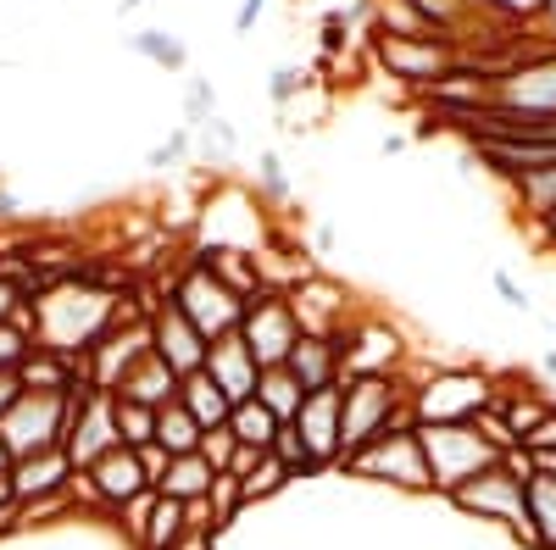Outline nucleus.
I'll list each match as a JSON object with an SVG mask.
<instances>
[{
	"mask_svg": "<svg viewBox=\"0 0 556 550\" xmlns=\"http://www.w3.org/2000/svg\"><path fill=\"white\" fill-rule=\"evenodd\" d=\"M395 429H417L406 379H340V462Z\"/></svg>",
	"mask_w": 556,
	"mask_h": 550,
	"instance_id": "obj_1",
	"label": "nucleus"
},
{
	"mask_svg": "<svg viewBox=\"0 0 556 550\" xmlns=\"http://www.w3.org/2000/svg\"><path fill=\"white\" fill-rule=\"evenodd\" d=\"M490 400H495V373L468 367V361H445L412 384V418L417 423H473Z\"/></svg>",
	"mask_w": 556,
	"mask_h": 550,
	"instance_id": "obj_2",
	"label": "nucleus"
},
{
	"mask_svg": "<svg viewBox=\"0 0 556 550\" xmlns=\"http://www.w3.org/2000/svg\"><path fill=\"white\" fill-rule=\"evenodd\" d=\"M417 445H424L434 495H445V500H451L462 484H473L479 473H490V468L501 462L473 423H417Z\"/></svg>",
	"mask_w": 556,
	"mask_h": 550,
	"instance_id": "obj_3",
	"label": "nucleus"
},
{
	"mask_svg": "<svg viewBox=\"0 0 556 550\" xmlns=\"http://www.w3.org/2000/svg\"><path fill=\"white\" fill-rule=\"evenodd\" d=\"M167 300H173L184 317H190L195 334H201L206 345H212V340H223V334H235V329H240V317H245V300H240L235 290H228L206 261H195V256H184V267L173 272Z\"/></svg>",
	"mask_w": 556,
	"mask_h": 550,
	"instance_id": "obj_4",
	"label": "nucleus"
},
{
	"mask_svg": "<svg viewBox=\"0 0 556 550\" xmlns=\"http://www.w3.org/2000/svg\"><path fill=\"white\" fill-rule=\"evenodd\" d=\"M523 478H513L501 462L490 468V473H479L473 484H462L456 495H451V507L456 512H468V517H479V523H501L506 534H513L518 545H529V550H540V539H534V523H529V500H523Z\"/></svg>",
	"mask_w": 556,
	"mask_h": 550,
	"instance_id": "obj_5",
	"label": "nucleus"
},
{
	"mask_svg": "<svg viewBox=\"0 0 556 550\" xmlns=\"http://www.w3.org/2000/svg\"><path fill=\"white\" fill-rule=\"evenodd\" d=\"M340 468L356 473V478H374V484H395V489H406V495H434L429 462H424V445H417V429L379 434L374 445L351 450Z\"/></svg>",
	"mask_w": 556,
	"mask_h": 550,
	"instance_id": "obj_6",
	"label": "nucleus"
},
{
	"mask_svg": "<svg viewBox=\"0 0 556 550\" xmlns=\"http://www.w3.org/2000/svg\"><path fill=\"white\" fill-rule=\"evenodd\" d=\"M374 62L395 78V84H412V89H434L445 84L451 73H462L473 56L451 39H384L374 34Z\"/></svg>",
	"mask_w": 556,
	"mask_h": 550,
	"instance_id": "obj_7",
	"label": "nucleus"
},
{
	"mask_svg": "<svg viewBox=\"0 0 556 550\" xmlns=\"http://www.w3.org/2000/svg\"><path fill=\"white\" fill-rule=\"evenodd\" d=\"M67 439V400L62 395H39V389H23V400L0 418V445H7L12 462H28V456H45V450H62Z\"/></svg>",
	"mask_w": 556,
	"mask_h": 550,
	"instance_id": "obj_8",
	"label": "nucleus"
},
{
	"mask_svg": "<svg viewBox=\"0 0 556 550\" xmlns=\"http://www.w3.org/2000/svg\"><path fill=\"white\" fill-rule=\"evenodd\" d=\"M340 345V373L345 379H401L406 367V334L384 317H362V323H345V334L334 340Z\"/></svg>",
	"mask_w": 556,
	"mask_h": 550,
	"instance_id": "obj_9",
	"label": "nucleus"
},
{
	"mask_svg": "<svg viewBox=\"0 0 556 550\" xmlns=\"http://www.w3.org/2000/svg\"><path fill=\"white\" fill-rule=\"evenodd\" d=\"M240 340L251 345L256 367H285V361H290V350L301 345V323H295L290 300L278 295V290L256 295V300L245 306V317H240Z\"/></svg>",
	"mask_w": 556,
	"mask_h": 550,
	"instance_id": "obj_10",
	"label": "nucleus"
},
{
	"mask_svg": "<svg viewBox=\"0 0 556 550\" xmlns=\"http://www.w3.org/2000/svg\"><path fill=\"white\" fill-rule=\"evenodd\" d=\"M290 311H295V323L301 334H317V340H340L345 334V311H351V290L340 279H329V272H312V279H301L290 295Z\"/></svg>",
	"mask_w": 556,
	"mask_h": 550,
	"instance_id": "obj_11",
	"label": "nucleus"
},
{
	"mask_svg": "<svg viewBox=\"0 0 556 550\" xmlns=\"http://www.w3.org/2000/svg\"><path fill=\"white\" fill-rule=\"evenodd\" d=\"M151 350L173 367L178 379H190V373H201V367H206V340L195 334V323L173 300H162L151 311Z\"/></svg>",
	"mask_w": 556,
	"mask_h": 550,
	"instance_id": "obj_12",
	"label": "nucleus"
},
{
	"mask_svg": "<svg viewBox=\"0 0 556 550\" xmlns=\"http://www.w3.org/2000/svg\"><path fill=\"white\" fill-rule=\"evenodd\" d=\"M295 434L312 456V468H340V389H312L295 411Z\"/></svg>",
	"mask_w": 556,
	"mask_h": 550,
	"instance_id": "obj_13",
	"label": "nucleus"
},
{
	"mask_svg": "<svg viewBox=\"0 0 556 550\" xmlns=\"http://www.w3.org/2000/svg\"><path fill=\"white\" fill-rule=\"evenodd\" d=\"M78 473H89V484H96L101 512H123L128 500L151 495V478H146V468H139V450H128V445H112L101 462H89Z\"/></svg>",
	"mask_w": 556,
	"mask_h": 550,
	"instance_id": "obj_14",
	"label": "nucleus"
},
{
	"mask_svg": "<svg viewBox=\"0 0 556 550\" xmlns=\"http://www.w3.org/2000/svg\"><path fill=\"white\" fill-rule=\"evenodd\" d=\"M139 356H151V323H146V317H134V323H117L96 350H89V384L112 395L117 379L128 373Z\"/></svg>",
	"mask_w": 556,
	"mask_h": 550,
	"instance_id": "obj_15",
	"label": "nucleus"
},
{
	"mask_svg": "<svg viewBox=\"0 0 556 550\" xmlns=\"http://www.w3.org/2000/svg\"><path fill=\"white\" fill-rule=\"evenodd\" d=\"M201 373L228 395V406H240V400H251V395H256L262 367H256L251 345H245V340H240V329H235V334H223V340H212V345H206V367H201Z\"/></svg>",
	"mask_w": 556,
	"mask_h": 550,
	"instance_id": "obj_16",
	"label": "nucleus"
},
{
	"mask_svg": "<svg viewBox=\"0 0 556 550\" xmlns=\"http://www.w3.org/2000/svg\"><path fill=\"white\" fill-rule=\"evenodd\" d=\"M117 445V423H112V395L101 389L96 400H89L78 418L67 423V439H62V450H67V462L73 468H89V462H101V456Z\"/></svg>",
	"mask_w": 556,
	"mask_h": 550,
	"instance_id": "obj_17",
	"label": "nucleus"
},
{
	"mask_svg": "<svg viewBox=\"0 0 556 550\" xmlns=\"http://www.w3.org/2000/svg\"><path fill=\"white\" fill-rule=\"evenodd\" d=\"M117 400H134V406H151V411H162L167 400H178V373L151 350V356H139L128 373L117 379V389H112Z\"/></svg>",
	"mask_w": 556,
	"mask_h": 550,
	"instance_id": "obj_18",
	"label": "nucleus"
},
{
	"mask_svg": "<svg viewBox=\"0 0 556 550\" xmlns=\"http://www.w3.org/2000/svg\"><path fill=\"white\" fill-rule=\"evenodd\" d=\"M73 478V462L67 450H45V456H28V462H12V500L28 507V500H45V495H62Z\"/></svg>",
	"mask_w": 556,
	"mask_h": 550,
	"instance_id": "obj_19",
	"label": "nucleus"
},
{
	"mask_svg": "<svg viewBox=\"0 0 556 550\" xmlns=\"http://www.w3.org/2000/svg\"><path fill=\"white\" fill-rule=\"evenodd\" d=\"M290 373L301 379V389L312 395V389H340V345L334 340H317V334H301V345L290 350Z\"/></svg>",
	"mask_w": 556,
	"mask_h": 550,
	"instance_id": "obj_20",
	"label": "nucleus"
},
{
	"mask_svg": "<svg viewBox=\"0 0 556 550\" xmlns=\"http://www.w3.org/2000/svg\"><path fill=\"white\" fill-rule=\"evenodd\" d=\"M212 462H206V456L195 450V456H173V462H167V473H162V484H156V495H167V500H178V507H184V500H206L212 495Z\"/></svg>",
	"mask_w": 556,
	"mask_h": 550,
	"instance_id": "obj_21",
	"label": "nucleus"
},
{
	"mask_svg": "<svg viewBox=\"0 0 556 550\" xmlns=\"http://www.w3.org/2000/svg\"><path fill=\"white\" fill-rule=\"evenodd\" d=\"M178 406L184 411H190V418L212 434V429H228V411H235V406H228V395L206 379V373H190V379H178Z\"/></svg>",
	"mask_w": 556,
	"mask_h": 550,
	"instance_id": "obj_22",
	"label": "nucleus"
},
{
	"mask_svg": "<svg viewBox=\"0 0 556 550\" xmlns=\"http://www.w3.org/2000/svg\"><path fill=\"white\" fill-rule=\"evenodd\" d=\"M17 379L23 389H39V395H62L73 384V356H56V350H45V345H28L23 367H17Z\"/></svg>",
	"mask_w": 556,
	"mask_h": 550,
	"instance_id": "obj_23",
	"label": "nucleus"
},
{
	"mask_svg": "<svg viewBox=\"0 0 556 550\" xmlns=\"http://www.w3.org/2000/svg\"><path fill=\"white\" fill-rule=\"evenodd\" d=\"M256 400L273 411L278 423H295V411H301L306 389H301V379L290 373V367H262V379H256Z\"/></svg>",
	"mask_w": 556,
	"mask_h": 550,
	"instance_id": "obj_24",
	"label": "nucleus"
},
{
	"mask_svg": "<svg viewBox=\"0 0 556 550\" xmlns=\"http://www.w3.org/2000/svg\"><path fill=\"white\" fill-rule=\"evenodd\" d=\"M201 439H206V429L184 411L178 400H167L162 411H156V445L167 450V456H195L201 450Z\"/></svg>",
	"mask_w": 556,
	"mask_h": 550,
	"instance_id": "obj_25",
	"label": "nucleus"
},
{
	"mask_svg": "<svg viewBox=\"0 0 556 550\" xmlns=\"http://www.w3.org/2000/svg\"><path fill=\"white\" fill-rule=\"evenodd\" d=\"M128 51L146 56V62H156V67H167V73H190V44H184L178 34H167V28H139V34H128Z\"/></svg>",
	"mask_w": 556,
	"mask_h": 550,
	"instance_id": "obj_26",
	"label": "nucleus"
},
{
	"mask_svg": "<svg viewBox=\"0 0 556 550\" xmlns=\"http://www.w3.org/2000/svg\"><path fill=\"white\" fill-rule=\"evenodd\" d=\"M228 434H235L240 445H251V450H273V434H278V418L251 395V400H240L235 411H228Z\"/></svg>",
	"mask_w": 556,
	"mask_h": 550,
	"instance_id": "obj_27",
	"label": "nucleus"
},
{
	"mask_svg": "<svg viewBox=\"0 0 556 550\" xmlns=\"http://www.w3.org/2000/svg\"><path fill=\"white\" fill-rule=\"evenodd\" d=\"M190 133H195V156H201V162H212V167H228V162L240 156V128L228 123L223 112H217V117H206V123H201V128H190Z\"/></svg>",
	"mask_w": 556,
	"mask_h": 550,
	"instance_id": "obj_28",
	"label": "nucleus"
},
{
	"mask_svg": "<svg viewBox=\"0 0 556 550\" xmlns=\"http://www.w3.org/2000/svg\"><path fill=\"white\" fill-rule=\"evenodd\" d=\"M184 539V507L167 495L151 500V517H146V534H139V550H173Z\"/></svg>",
	"mask_w": 556,
	"mask_h": 550,
	"instance_id": "obj_29",
	"label": "nucleus"
},
{
	"mask_svg": "<svg viewBox=\"0 0 556 550\" xmlns=\"http://www.w3.org/2000/svg\"><path fill=\"white\" fill-rule=\"evenodd\" d=\"M523 500H529V523H534V539H540V550H556V478H529V489H523Z\"/></svg>",
	"mask_w": 556,
	"mask_h": 550,
	"instance_id": "obj_30",
	"label": "nucleus"
},
{
	"mask_svg": "<svg viewBox=\"0 0 556 550\" xmlns=\"http://www.w3.org/2000/svg\"><path fill=\"white\" fill-rule=\"evenodd\" d=\"M112 423H117V445H128V450H146L156 439V411L151 406H134V400L112 395Z\"/></svg>",
	"mask_w": 556,
	"mask_h": 550,
	"instance_id": "obj_31",
	"label": "nucleus"
},
{
	"mask_svg": "<svg viewBox=\"0 0 556 550\" xmlns=\"http://www.w3.org/2000/svg\"><path fill=\"white\" fill-rule=\"evenodd\" d=\"M513 183H518V201H523V212H529L534 222H545V217L556 212V167L523 172V178H513Z\"/></svg>",
	"mask_w": 556,
	"mask_h": 550,
	"instance_id": "obj_32",
	"label": "nucleus"
},
{
	"mask_svg": "<svg viewBox=\"0 0 556 550\" xmlns=\"http://www.w3.org/2000/svg\"><path fill=\"white\" fill-rule=\"evenodd\" d=\"M285 484H290V473H285V462H278V456L267 450V456H262V462H256V468H251V473L240 478V500H245V507H256V500H273L278 489H285Z\"/></svg>",
	"mask_w": 556,
	"mask_h": 550,
	"instance_id": "obj_33",
	"label": "nucleus"
},
{
	"mask_svg": "<svg viewBox=\"0 0 556 550\" xmlns=\"http://www.w3.org/2000/svg\"><path fill=\"white\" fill-rule=\"evenodd\" d=\"M256 195H262L267 206H285V201H290V172H285V156H278L273 145L256 156Z\"/></svg>",
	"mask_w": 556,
	"mask_h": 550,
	"instance_id": "obj_34",
	"label": "nucleus"
},
{
	"mask_svg": "<svg viewBox=\"0 0 556 550\" xmlns=\"http://www.w3.org/2000/svg\"><path fill=\"white\" fill-rule=\"evenodd\" d=\"M212 534H223V528H235L240 523V512H245V500H240V478H228V473H217L212 478Z\"/></svg>",
	"mask_w": 556,
	"mask_h": 550,
	"instance_id": "obj_35",
	"label": "nucleus"
},
{
	"mask_svg": "<svg viewBox=\"0 0 556 550\" xmlns=\"http://www.w3.org/2000/svg\"><path fill=\"white\" fill-rule=\"evenodd\" d=\"M306 84H312V73L295 67V62H285V67H273V73H267V101L285 112V106H295V101L306 95Z\"/></svg>",
	"mask_w": 556,
	"mask_h": 550,
	"instance_id": "obj_36",
	"label": "nucleus"
},
{
	"mask_svg": "<svg viewBox=\"0 0 556 550\" xmlns=\"http://www.w3.org/2000/svg\"><path fill=\"white\" fill-rule=\"evenodd\" d=\"M273 456L285 462L290 478H312V473H317V468H312V456H306V445H301V434H295V423H278V434H273Z\"/></svg>",
	"mask_w": 556,
	"mask_h": 550,
	"instance_id": "obj_37",
	"label": "nucleus"
},
{
	"mask_svg": "<svg viewBox=\"0 0 556 550\" xmlns=\"http://www.w3.org/2000/svg\"><path fill=\"white\" fill-rule=\"evenodd\" d=\"M190 156H195V133H190V128L178 123V128L167 133L162 145H151V151H146V167H151V172H167V167H178V162H190Z\"/></svg>",
	"mask_w": 556,
	"mask_h": 550,
	"instance_id": "obj_38",
	"label": "nucleus"
},
{
	"mask_svg": "<svg viewBox=\"0 0 556 550\" xmlns=\"http://www.w3.org/2000/svg\"><path fill=\"white\" fill-rule=\"evenodd\" d=\"M206 117H217V84L212 78H190L184 84V128H201Z\"/></svg>",
	"mask_w": 556,
	"mask_h": 550,
	"instance_id": "obj_39",
	"label": "nucleus"
},
{
	"mask_svg": "<svg viewBox=\"0 0 556 550\" xmlns=\"http://www.w3.org/2000/svg\"><path fill=\"white\" fill-rule=\"evenodd\" d=\"M490 290L506 300V306H513V311H523V317H534V295H529V284H518L513 279V272H506V267H495L490 272Z\"/></svg>",
	"mask_w": 556,
	"mask_h": 550,
	"instance_id": "obj_40",
	"label": "nucleus"
},
{
	"mask_svg": "<svg viewBox=\"0 0 556 550\" xmlns=\"http://www.w3.org/2000/svg\"><path fill=\"white\" fill-rule=\"evenodd\" d=\"M235 450H240V439L228 434V429H212V434L201 439V456L212 462V473H228V462H235Z\"/></svg>",
	"mask_w": 556,
	"mask_h": 550,
	"instance_id": "obj_41",
	"label": "nucleus"
},
{
	"mask_svg": "<svg viewBox=\"0 0 556 550\" xmlns=\"http://www.w3.org/2000/svg\"><path fill=\"white\" fill-rule=\"evenodd\" d=\"M523 44H540V51H556V0L534 12V23L523 28Z\"/></svg>",
	"mask_w": 556,
	"mask_h": 550,
	"instance_id": "obj_42",
	"label": "nucleus"
},
{
	"mask_svg": "<svg viewBox=\"0 0 556 550\" xmlns=\"http://www.w3.org/2000/svg\"><path fill=\"white\" fill-rule=\"evenodd\" d=\"M28 345H34V340H23L12 323H0V373H17L23 356H28Z\"/></svg>",
	"mask_w": 556,
	"mask_h": 550,
	"instance_id": "obj_43",
	"label": "nucleus"
},
{
	"mask_svg": "<svg viewBox=\"0 0 556 550\" xmlns=\"http://www.w3.org/2000/svg\"><path fill=\"white\" fill-rule=\"evenodd\" d=\"M345 44H351V23L340 17V7L323 12V56H340Z\"/></svg>",
	"mask_w": 556,
	"mask_h": 550,
	"instance_id": "obj_44",
	"label": "nucleus"
},
{
	"mask_svg": "<svg viewBox=\"0 0 556 550\" xmlns=\"http://www.w3.org/2000/svg\"><path fill=\"white\" fill-rule=\"evenodd\" d=\"M151 500H156V489L151 495H139V500H128V507L117 512L123 517V528H128V539L139 545V534H146V517H151Z\"/></svg>",
	"mask_w": 556,
	"mask_h": 550,
	"instance_id": "obj_45",
	"label": "nucleus"
},
{
	"mask_svg": "<svg viewBox=\"0 0 556 550\" xmlns=\"http://www.w3.org/2000/svg\"><path fill=\"white\" fill-rule=\"evenodd\" d=\"M167 462H173V456H167V450H162L156 439H151L146 450H139V468H146V478H151V489L162 484V473H167Z\"/></svg>",
	"mask_w": 556,
	"mask_h": 550,
	"instance_id": "obj_46",
	"label": "nucleus"
},
{
	"mask_svg": "<svg viewBox=\"0 0 556 550\" xmlns=\"http://www.w3.org/2000/svg\"><path fill=\"white\" fill-rule=\"evenodd\" d=\"M523 450H529V456H540V450H556V406H551V418H545V423H540V429L523 439Z\"/></svg>",
	"mask_w": 556,
	"mask_h": 550,
	"instance_id": "obj_47",
	"label": "nucleus"
},
{
	"mask_svg": "<svg viewBox=\"0 0 556 550\" xmlns=\"http://www.w3.org/2000/svg\"><path fill=\"white\" fill-rule=\"evenodd\" d=\"M262 12H267V0H240L235 7V34H251L262 23Z\"/></svg>",
	"mask_w": 556,
	"mask_h": 550,
	"instance_id": "obj_48",
	"label": "nucleus"
},
{
	"mask_svg": "<svg viewBox=\"0 0 556 550\" xmlns=\"http://www.w3.org/2000/svg\"><path fill=\"white\" fill-rule=\"evenodd\" d=\"M17 400H23V379L17 373H0V418H7Z\"/></svg>",
	"mask_w": 556,
	"mask_h": 550,
	"instance_id": "obj_49",
	"label": "nucleus"
},
{
	"mask_svg": "<svg viewBox=\"0 0 556 550\" xmlns=\"http://www.w3.org/2000/svg\"><path fill=\"white\" fill-rule=\"evenodd\" d=\"M262 456H267V450H251V445H240V450H235V462H228V478H245V473L262 462Z\"/></svg>",
	"mask_w": 556,
	"mask_h": 550,
	"instance_id": "obj_50",
	"label": "nucleus"
},
{
	"mask_svg": "<svg viewBox=\"0 0 556 550\" xmlns=\"http://www.w3.org/2000/svg\"><path fill=\"white\" fill-rule=\"evenodd\" d=\"M17 306H23V290L0 279V323H12V311H17Z\"/></svg>",
	"mask_w": 556,
	"mask_h": 550,
	"instance_id": "obj_51",
	"label": "nucleus"
},
{
	"mask_svg": "<svg viewBox=\"0 0 556 550\" xmlns=\"http://www.w3.org/2000/svg\"><path fill=\"white\" fill-rule=\"evenodd\" d=\"M7 534H23V507H17V500L0 507V539H7Z\"/></svg>",
	"mask_w": 556,
	"mask_h": 550,
	"instance_id": "obj_52",
	"label": "nucleus"
},
{
	"mask_svg": "<svg viewBox=\"0 0 556 550\" xmlns=\"http://www.w3.org/2000/svg\"><path fill=\"white\" fill-rule=\"evenodd\" d=\"M334 245H340V240H334V228H329V222H317V228H312V251H317V256H329Z\"/></svg>",
	"mask_w": 556,
	"mask_h": 550,
	"instance_id": "obj_53",
	"label": "nucleus"
},
{
	"mask_svg": "<svg viewBox=\"0 0 556 550\" xmlns=\"http://www.w3.org/2000/svg\"><path fill=\"white\" fill-rule=\"evenodd\" d=\"M173 550H217V534H184Z\"/></svg>",
	"mask_w": 556,
	"mask_h": 550,
	"instance_id": "obj_54",
	"label": "nucleus"
},
{
	"mask_svg": "<svg viewBox=\"0 0 556 550\" xmlns=\"http://www.w3.org/2000/svg\"><path fill=\"white\" fill-rule=\"evenodd\" d=\"M412 145V133H384V140H379V156H401Z\"/></svg>",
	"mask_w": 556,
	"mask_h": 550,
	"instance_id": "obj_55",
	"label": "nucleus"
},
{
	"mask_svg": "<svg viewBox=\"0 0 556 550\" xmlns=\"http://www.w3.org/2000/svg\"><path fill=\"white\" fill-rule=\"evenodd\" d=\"M534 473H540V478H556V450H540V456H534Z\"/></svg>",
	"mask_w": 556,
	"mask_h": 550,
	"instance_id": "obj_56",
	"label": "nucleus"
},
{
	"mask_svg": "<svg viewBox=\"0 0 556 550\" xmlns=\"http://www.w3.org/2000/svg\"><path fill=\"white\" fill-rule=\"evenodd\" d=\"M7 217H17V195L7 190V183H0V222H7Z\"/></svg>",
	"mask_w": 556,
	"mask_h": 550,
	"instance_id": "obj_57",
	"label": "nucleus"
},
{
	"mask_svg": "<svg viewBox=\"0 0 556 550\" xmlns=\"http://www.w3.org/2000/svg\"><path fill=\"white\" fill-rule=\"evenodd\" d=\"M540 373H545V379H551V384H556V345H551V350H545V356H540Z\"/></svg>",
	"mask_w": 556,
	"mask_h": 550,
	"instance_id": "obj_58",
	"label": "nucleus"
},
{
	"mask_svg": "<svg viewBox=\"0 0 556 550\" xmlns=\"http://www.w3.org/2000/svg\"><path fill=\"white\" fill-rule=\"evenodd\" d=\"M139 7H146V0H117V17H134Z\"/></svg>",
	"mask_w": 556,
	"mask_h": 550,
	"instance_id": "obj_59",
	"label": "nucleus"
},
{
	"mask_svg": "<svg viewBox=\"0 0 556 550\" xmlns=\"http://www.w3.org/2000/svg\"><path fill=\"white\" fill-rule=\"evenodd\" d=\"M0 473H12V456H7V445H0Z\"/></svg>",
	"mask_w": 556,
	"mask_h": 550,
	"instance_id": "obj_60",
	"label": "nucleus"
}]
</instances>
